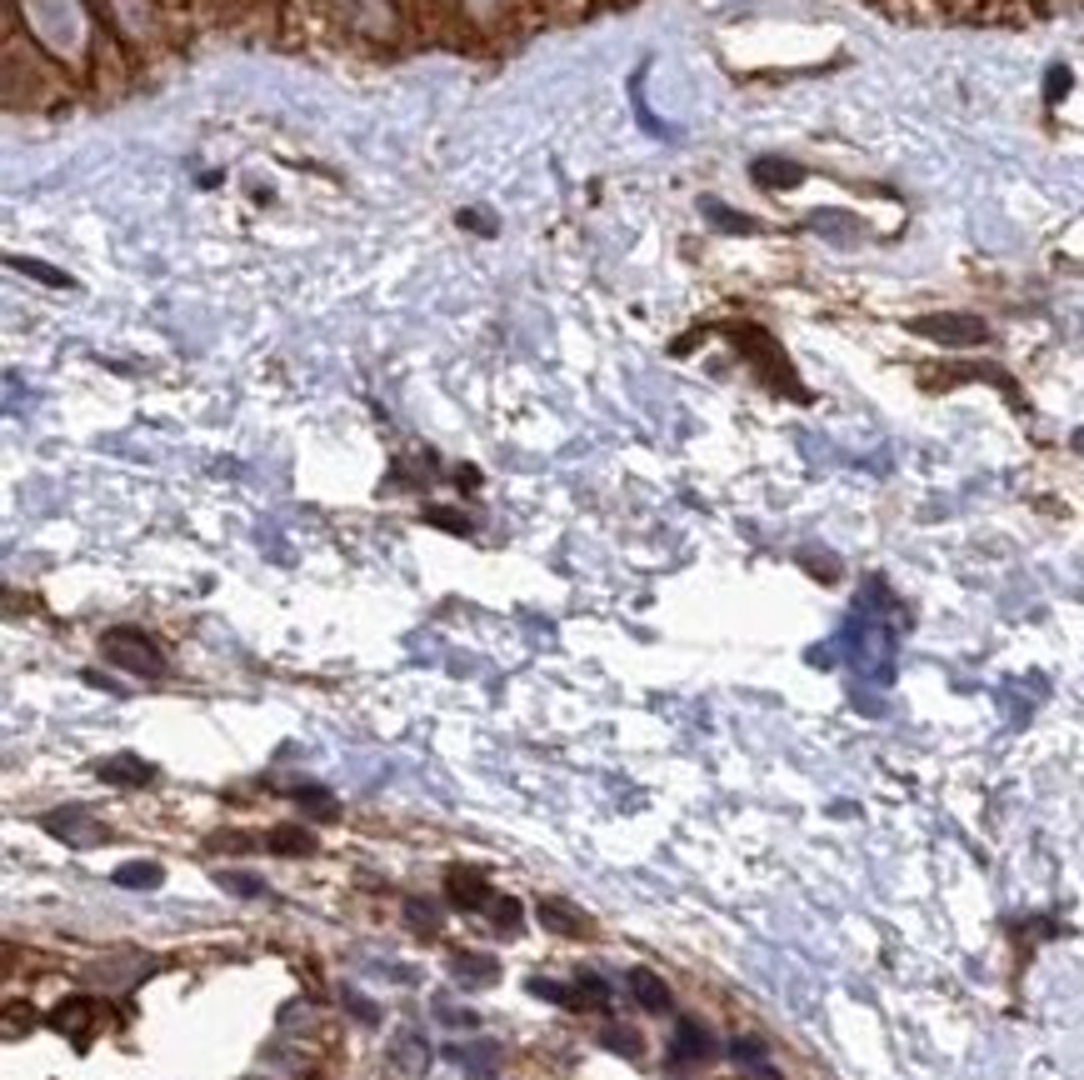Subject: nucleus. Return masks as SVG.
Returning <instances> with one entry per match:
<instances>
[{
    "label": "nucleus",
    "mask_w": 1084,
    "mask_h": 1080,
    "mask_svg": "<svg viewBox=\"0 0 1084 1080\" xmlns=\"http://www.w3.org/2000/svg\"><path fill=\"white\" fill-rule=\"evenodd\" d=\"M715 1056V1035L705 1031L700 1021H680L670 1035V1070H690V1066H705Z\"/></svg>",
    "instance_id": "obj_6"
},
{
    "label": "nucleus",
    "mask_w": 1084,
    "mask_h": 1080,
    "mask_svg": "<svg viewBox=\"0 0 1084 1080\" xmlns=\"http://www.w3.org/2000/svg\"><path fill=\"white\" fill-rule=\"evenodd\" d=\"M450 981H455L460 990H485L500 981V961L485 956V950H455V956H450Z\"/></svg>",
    "instance_id": "obj_7"
},
{
    "label": "nucleus",
    "mask_w": 1084,
    "mask_h": 1080,
    "mask_svg": "<svg viewBox=\"0 0 1084 1080\" xmlns=\"http://www.w3.org/2000/svg\"><path fill=\"white\" fill-rule=\"evenodd\" d=\"M50 1025H56L65 1041L91 1045V1035L100 1031V1006L91 996H65L56 1010H50Z\"/></svg>",
    "instance_id": "obj_4"
},
{
    "label": "nucleus",
    "mask_w": 1084,
    "mask_h": 1080,
    "mask_svg": "<svg viewBox=\"0 0 1084 1080\" xmlns=\"http://www.w3.org/2000/svg\"><path fill=\"white\" fill-rule=\"evenodd\" d=\"M915 331H919V335H934V341H950V345L985 341V325H979V321H965V316H934V321H919Z\"/></svg>",
    "instance_id": "obj_11"
},
{
    "label": "nucleus",
    "mask_w": 1084,
    "mask_h": 1080,
    "mask_svg": "<svg viewBox=\"0 0 1084 1080\" xmlns=\"http://www.w3.org/2000/svg\"><path fill=\"white\" fill-rule=\"evenodd\" d=\"M754 176H760V180H800V170H795V166H770V161H760V166H754Z\"/></svg>",
    "instance_id": "obj_22"
},
{
    "label": "nucleus",
    "mask_w": 1084,
    "mask_h": 1080,
    "mask_svg": "<svg viewBox=\"0 0 1084 1080\" xmlns=\"http://www.w3.org/2000/svg\"><path fill=\"white\" fill-rule=\"evenodd\" d=\"M215 851H265V835H246V831H221L211 835Z\"/></svg>",
    "instance_id": "obj_19"
},
{
    "label": "nucleus",
    "mask_w": 1084,
    "mask_h": 1080,
    "mask_svg": "<svg viewBox=\"0 0 1084 1080\" xmlns=\"http://www.w3.org/2000/svg\"><path fill=\"white\" fill-rule=\"evenodd\" d=\"M455 1060L465 1066V1076L475 1080H490L500 1066V1045L496 1041H475V1045H455Z\"/></svg>",
    "instance_id": "obj_12"
},
{
    "label": "nucleus",
    "mask_w": 1084,
    "mask_h": 1080,
    "mask_svg": "<svg viewBox=\"0 0 1084 1080\" xmlns=\"http://www.w3.org/2000/svg\"><path fill=\"white\" fill-rule=\"evenodd\" d=\"M600 1045L605 1051H615V1056H626V1060H640V1051H645V1041H640V1031H630V1025H605L600 1031Z\"/></svg>",
    "instance_id": "obj_17"
},
{
    "label": "nucleus",
    "mask_w": 1084,
    "mask_h": 1080,
    "mask_svg": "<svg viewBox=\"0 0 1084 1080\" xmlns=\"http://www.w3.org/2000/svg\"><path fill=\"white\" fill-rule=\"evenodd\" d=\"M225 886H230L236 895H260V891H265L255 876H225Z\"/></svg>",
    "instance_id": "obj_23"
},
{
    "label": "nucleus",
    "mask_w": 1084,
    "mask_h": 1080,
    "mask_svg": "<svg viewBox=\"0 0 1084 1080\" xmlns=\"http://www.w3.org/2000/svg\"><path fill=\"white\" fill-rule=\"evenodd\" d=\"M40 831L56 835V841H65L71 851H95V845L110 841V826L95 816V810H85V806L46 810V816H40Z\"/></svg>",
    "instance_id": "obj_2"
},
{
    "label": "nucleus",
    "mask_w": 1084,
    "mask_h": 1080,
    "mask_svg": "<svg viewBox=\"0 0 1084 1080\" xmlns=\"http://www.w3.org/2000/svg\"><path fill=\"white\" fill-rule=\"evenodd\" d=\"M445 901L455 905L460 915H485L490 905H496V891H490V880H485L480 870L455 866V870L445 876Z\"/></svg>",
    "instance_id": "obj_3"
},
{
    "label": "nucleus",
    "mask_w": 1084,
    "mask_h": 1080,
    "mask_svg": "<svg viewBox=\"0 0 1084 1080\" xmlns=\"http://www.w3.org/2000/svg\"><path fill=\"white\" fill-rule=\"evenodd\" d=\"M535 915H540L545 930H555V936H565V940H589V936H595V921H589L580 905L560 901V895H540Z\"/></svg>",
    "instance_id": "obj_5"
},
{
    "label": "nucleus",
    "mask_w": 1084,
    "mask_h": 1080,
    "mask_svg": "<svg viewBox=\"0 0 1084 1080\" xmlns=\"http://www.w3.org/2000/svg\"><path fill=\"white\" fill-rule=\"evenodd\" d=\"M100 655H106L116 670H130V676H145V680L166 676V655H160V645H155L145 630H130V626L106 630V636H100Z\"/></svg>",
    "instance_id": "obj_1"
},
{
    "label": "nucleus",
    "mask_w": 1084,
    "mask_h": 1080,
    "mask_svg": "<svg viewBox=\"0 0 1084 1080\" xmlns=\"http://www.w3.org/2000/svg\"><path fill=\"white\" fill-rule=\"evenodd\" d=\"M626 986H630V1000H635L640 1010H650V1016H665V1010L675 1006L670 986H665V981L650 971V965H635V971L626 975Z\"/></svg>",
    "instance_id": "obj_8"
},
{
    "label": "nucleus",
    "mask_w": 1084,
    "mask_h": 1080,
    "mask_svg": "<svg viewBox=\"0 0 1084 1080\" xmlns=\"http://www.w3.org/2000/svg\"><path fill=\"white\" fill-rule=\"evenodd\" d=\"M95 775L106 785H120V791H141V785L155 781V766H145L141 756H110L95 766Z\"/></svg>",
    "instance_id": "obj_9"
},
{
    "label": "nucleus",
    "mask_w": 1084,
    "mask_h": 1080,
    "mask_svg": "<svg viewBox=\"0 0 1084 1080\" xmlns=\"http://www.w3.org/2000/svg\"><path fill=\"white\" fill-rule=\"evenodd\" d=\"M405 921H410V930L425 940L440 936V905L425 901V895H405Z\"/></svg>",
    "instance_id": "obj_15"
},
{
    "label": "nucleus",
    "mask_w": 1084,
    "mask_h": 1080,
    "mask_svg": "<svg viewBox=\"0 0 1084 1080\" xmlns=\"http://www.w3.org/2000/svg\"><path fill=\"white\" fill-rule=\"evenodd\" d=\"M265 851H275V855H310V851H315V835H310L306 826H271V831H265Z\"/></svg>",
    "instance_id": "obj_13"
},
{
    "label": "nucleus",
    "mask_w": 1084,
    "mask_h": 1080,
    "mask_svg": "<svg viewBox=\"0 0 1084 1080\" xmlns=\"http://www.w3.org/2000/svg\"><path fill=\"white\" fill-rule=\"evenodd\" d=\"M166 880V870L155 866V861H126V866H116V886H126V891H155Z\"/></svg>",
    "instance_id": "obj_14"
},
{
    "label": "nucleus",
    "mask_w": 1084,
    "mask_h": 1080,
    "mask_svg": "<svg viewBox=\"0 0 1084 1080\" xmlns=\"http://www.w3.org/2000/svg\"><path fill=\"white\" fill-rule=\"evenodd\" d=\"M485 915H490V930H496L500 940H515L520 930H525V911H520V901H510V895L505 901L496 895V905H490Z\"/></svg>",
    "instance_id": "obj_16"
},
{
    "label": "nucleus",
    "mask_w": 1084,
    "mask_h": 1080,
    "mask_svg": "<svg viewBox=\"0 0 1084 1080\" xmlns=\"http://www.w3.org/2000/svg\"><path fill=\"white\" fill-rule=\"evenodd\" d=\"M440 1021H445V1025H465V1031H470V1025H475V1010H455V1006H440Z\"/></svg>",
    "instance_id": "obj_24"
},
{
    "label": "nucleus",
    "mask_w": 1084,
    "mask_h": 1080,
    "mask_svg": "<svg viewBox=\"0 0 1084 1080\" xmlns=\"http://www.w3.org/2000/svg\"><path fill=\"white\" fill-rule=\"evenodd\" d=\"M345 1006H350V1010H355V1016H360V1021H366V1025H376V1021H380V1010L370 1006L366 996H355V990H345Z\"/></svg>",
    "instance_id": "obj_21"
},
{
    "label": "nucleus",
    "mask_w": 1084,
    "mask_h": 1080,
    "mask_svg": "<svg viewBox=\"0 0 1084 1080\" xmlns=\"http://www.w3.org/2000/svg\"><path fill=\"white\" fill-rule=\"evenodd\" d=\"M390 1066L401 1070V1076H425V1066H430V1041H425L420 1031H401L395 1045H390Z\"/></svg>",
    "instance_id": "obj_10"
},
{
    "label": "nucleus",
    "mask_w": 1084,
    "mask_h": 1080,
    "mask_svg": "<svg viewBox=\"0 0 1084 1080\" xmlns=\"http://www.w3.org/2000/svg\"><path fill=\"white\" fill-rule=\"evenodd\" d=\"M31 1025H36L31 1006H25V1000H11V1006H5V1035H21V1031H31Z\"/></svg>",
    "instance_id": "obj_20"
},
{
    "label": "nucleus",
    "mask_w": 1084,
    "mask_h": 1080,
    "mask_svg": "<svg viewBox=\"0 0 1084 1080\" xmlns=\"http://www.w3.org/2000/svg\"><path fill=\"white\" fill-rule=\"evenodd\" d=\"M295 800H300L315 820H335V796L331 791H320V785H295Z\"/></svg>",
    "instance_id": "obj_18"
}]
</instances>
